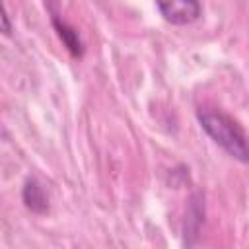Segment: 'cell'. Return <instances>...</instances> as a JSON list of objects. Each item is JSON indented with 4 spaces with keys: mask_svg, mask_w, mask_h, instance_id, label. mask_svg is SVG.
Returning <instances> with one entry per match:
<instances>
[{
    "mask_svg": "<svg viewBox=\"0 0 249 249\" xmlns=\"http://www.w3.org/2000/svg\"><path fill=\"white\" fill-rule=\"evenodd\" d=\"M0 33L2 35H10L12 33V21L8 18V12H6V6H4L2 0H0Z\"/></svg>",
    "mask_w": 249,
    "mask_h": 249,
    "instance_id": "cell-5",
    "label": "cell"
},
{
    "mask_svg": "<svg viewBox=\"0 0 249 249\" xmlns=\"http://www.w3.org/2000/svg\"><path fill=\"white\" fill-rule=\"evenodd\" d=\"M47 8H49V14H51V21H53V27L58 35V39L64 43V47L68 49V53L74 56V58H82L84 56V43H82V37L78 33L76 27H72L70 23H66L60 16H58V0H45Z\"/></svg>",
    "mask_w": 249,
    "mask_h": 249,
    "instance_id": "cell-3",
    "label": "cell"
},
{
    "mask_svg": "<svg viewBox=\"0 0 249 249\" xmlns=\"http://www.w3.org/2000/svg\"><path fill=\"white\" fill-rule=\"evenodd\" d=\"M21 198H23V204L27 210L35 212V214H45L49 212V195L43 187V183L35 177H29L25 183H23V189H21Z\"/></svg>",
    "mask_w": 249,
    "mask_h": 249,
    "instance_id": "cell-4",
    "label": "cell"
},
{
    "mask_svg": "<svg viewBox=\"0 0 249 249\" xmlns=\"http://www.w3.org/2000/svg\"><path fill=\"white\" fill-rule=\"evenodd\" d=\"M156 4L163 19L173 25L193 23L202 14L200 0H156Z\"/></svg>",
    "mask_w": 249,
    "mask_h": 249,
    "instance_id": "cell-2",
    "label": "cell"
},
{
    "mask_svg": "<svg viewBox=\"0 0 249 249\" xmlns=\"http://www.w3.org/2000/svg\"><path fill=\"white\" fill-rule=\"evenodd\" d=\"M196 119L202 130L231 158L241 163L247 161V138L245 130L237 121H233L228 113L212 107H200L196 111Z\"/></svg>",
    "mask_w": 249,
    "mask_h": 249,
    "instance_id": "cell-1",
    "label": "cell"
}]
</instances>
